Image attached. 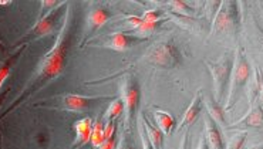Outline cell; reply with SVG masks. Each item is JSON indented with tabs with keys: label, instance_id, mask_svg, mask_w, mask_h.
Masks as SVG:
<instances>
[{
	"label": "cell",
	"instance_id": "5b68a950",
	"mask_svg": "<svg viewBox=\"0 0 263 149\" xmlns=\"http://www.w3.org/2000/svg\"><path fill=\"white\" fill-rule=\"evenodd\" d=\"M68 6V3H60L59 6L53 9L51 12H49L47 14H44L43 17H40V19H37L36 25L31 27L30 30L26 33L25 36L22 37L20 40V43H25V41H31V40H36V38L44 37V36H47L50 34L53 29H54L55 23H57V20L59 17L62 16L63 12H66V7Z\"/></svg>",
	"mask_w": 263,
	"mask_h": 149
},
{
	"label": "cell",
	"instance_id": "4dcf8cb0",
	"mask_svg": "<svg viewBox=\"0 0 263 149\" xmlns=\"http://www.w3.org/2000/svg\"><path fill=\"white\" fill-rule=\"evenodd\" d=\"M188 137H190V131H185L184 135L181 138V142L178 149H190V143H188Z\"/></svg>",
	"mask_w": 263,
	"mask_h": 149
},
{
	"label": "cell",
	"instance_id": "8fae6325",
	"mask_svg": "<svg viewBox=\"0 0 263 149\" xmlns=\"http://www.w3.org/2000/svg\"><path fill=\"white\" fill-rule=\"evenodd\" d=\"M74 132H76V138H74L73 148H80L84 146L86 143L90 142L92 131V119L90 117L81 118L74 122Z\"/></svg>",
	"mask_w": 263,
	"mask_h": 149
},
{
	"label": "cell",
	"instance_id": "ba28073f",
	"mask_svg": "<svg viewBox=\"0 0 263 149\" xmlns=\"http://www.w3.org/2000/svg\"><path fill=\"white\" fill-rule=\"evenodd\" d=\"M249 128L263 130V105L259 98L252 102L249 112L243 118H240L235 124L227 126L228 131H246Z\"/></svg>",
	"mask_w": 263,
	"mask_h": 149
},
{
	"label": "cell",
	"instance_id": "7402d4cb",
	"mask_svg": "<svg viewBox=\"0 0 263 149\" xmlns=\"http://www.w3.org/2000/svg\"><path fill=\"white\" fill-rule=\"evenodd\" d=\"M170 7L174 13H178L181 16H186V17H190V14L192 13V9L185 2H171Z\"/></svg>",
	"mask_w": 263,
	"mask_h": 149
},
{
	"label": "cell",
	"instance_id": "e575fe53",
	"mask_svg": "<svg viewBox=\"0 0 263 149\" xmlns=\"http://www.w3.org/2000/svg\"><path fill=\"white\" fill-rule=\"evenodd\" d=\"M249 149H263V142L259 143V145H255V146H252V148Z\"/></svg>",
	"mask_w": 263,
	"mask_h": 149
},
{
	"label": "cell",
	"instance_id": "8992f818",
	"mask_svg": "<svg viewBox=\"0 0 263 149\" xmlns=\"http://www.w3.org/2000/svg\"><path fill=\"white\" fill-rule=\"evenodd\" d=\"M178 51L171 41H158L148 50L145 60L161 69H170L178 62Z\"/></svg>",
	"mask_w": 263,
	"mask_h": 149
},
{
	"label": "cell",
	"instance_id": "4316f807",
	"mask_svg": "<svg viewBox=\"0 0 263 149\" xmlns=\"http://www.w3.org/2000/svg\"><path fill=\"white\" fill-rule=\"evenodd\" d=\"M255 77L257 78V84H259V99L263 105V71L260 70V67L255 69Z\"/></svg>",
	"mask_w": 263,
	"mask_h": 149
},
{
	"label": "cell",
	"instance_id": "8d00e7d4",
	"mask_svg": "<svg viewBox=\"0 0 263 149\" xmlns=\"http://www.w3.org/2000/svg\"><path fill=\"white\" fill-rule=\"evenodd\" d=\"M0 149H3L2 148V137H0Z\"/></svg>",
	"mask_w": 263,
	"mask_h": 149
},
{
	"label": "cell",
	"instance_id": "52a82bcc",
	"mask_svg": "<svg viewBox=\"0 0 263 149\" xmlns=\"http://www.w3.org/2000/svg\"><path fill=\"white\" fill-rule=\"evenodd\" d=\"M120 91H121V97L124 102V111H125V131H128L129 122L135 115V111L140 104V87L138 82L135 80L134 75H127L123 80V84L120 86Z\"/></svg>",
	"mask_w": 263,
	"mask_h": 149
},
{
	"label": "cell",
	"instance_id": "44dd1931",
	"mask_svg": "<svg viewBox=\"0 0 263 149\" xmlns=\"http://www.w3.org/2000/svg\"><path fill=\"white\" fill-rule=\"evenodd\" d=\"M246 138H248V132L246 131H238L235 135L229 138L225 149H242L246 142Z\"/></svg>",
	"mask_w": 263,
	"mask_h": 149
},
{
	"label": "cell",
	"instance_id": "d6986e66",
	"mask_svg": "<svg viewBox=\"0 0 263 149\" xmlns=\"http://www.w3.org/2000/svg\"><path fill=\"white\" fill-rule=\"evenodd\" d=\"M104 141V122H103V119H97L96 122H92V131L90 142H91V145L94 148L98 149Z\"/></svg>",
	"mask_w": 263,
	"mask_h": 149
},
{
	"label": "cell",
	"instance_id": "277c9868",
	"mask_svg": "<svg viewBox=\"0 0 263 149\" xmlns=\"http://www.w3.org/2000/svg\"><path fill=\"white\" fill-rule=\"evenodd\" d=\"M240 29V9L236 2H223L216 10L211 33H236Z\"/></svg>",
	"mask_w": 263,
	"mask_h": 149
},
{
	"label": "cell",
	"instance_id": "484cf974",
	"mask_svg": "<svg viewBox=\"0 0 263 149\" xmlns=\"http://www.w3.org/2000/svg\"><path fill=\"white\" fill-rule=\"evenodd\" d=\"M138 130H140V138L142 149H155L153 143H151V141L148 139L147 134H145V131H144V128H142V125L141 124H138Z\"/></svg>",
	"mask_w": 263,
	"mask_h": 149
},
{
	"label": "cell",
	"instance_id": "83f0119b",
	"mask_svg": "<svg viewBox=\"0 0 263 149\" xmlns=\"http://www.w3.org/2000/svg\"><path fill=\"white\" fill-rule=\"evenodd\" d=\"M114 134H116V124H114V121H105V124H104L105 139L114 138Z\"/></svg>",
	"mask_w": 263,
	"mask_h": 149
},
{
	"label": "cell",
	"instance_id": "e0dca14e",
	"mask_svg": "<svg viewBox=\"0 0 263 149\" xmlns=\"http://www.w3.org/2000/svg\"><path fill=\"white\" fill-rule=\"evenodd\" d=\"M105 47L114 50V51H125L129 47V40L121 31L112 33V34H110V37L107 38Z\"/></svg>",
	"mask_w": 263,
	"mask_h": 149
},
{
	"label": "cell",
	"instance_id": "74e56055",
	"mask_svg": "<svg viewBox=\"0 0 263 149\" xmlns=\"http://www.w3.org/2000/svg\"><path fill=\"white\" fill-rule=\"evenodd\" d=\"M260 31H262V34H263V30H260Z\"/></svg>",
	"mask_w": 263,
	"mask_h": 149
},
{
	"label": "cell",
	"instance_id": "3957f363",
	"mask_svg": "<svg viewBox=\"0 0 263 149\" xmlns=\"http://www.w3.org/2000/svg\"><path fill=\"white\" fill-rule=\"evenodd\" d=\"M233 61H235V53L232 51H227L219 61H205L209 73L212 75V81H214V98L219 104H222L223 95L228 93L229 86H231Z\"/></svg>",
	"mask_w": 263,
	"mask_h": 149
},
{
	"label": "cell",
	"instance_id": "9c48e42d",
	"mask_svg": "<svg viewBox=\"0 0 263 149\" xmlns=\"http://www.w3.org/2000/svg\"><path fill=\"white\" fill-rule=\"evenodd\" d=\"M205 137L209 143L211 149H225L227 148V142L223 139L222 131H220V125L215 121L211 115H205Z\"/></svg>",
	"mask_w": 263,
	"mask_h": 149
},
{
	"label": "cell",
	"instance_id": "4fadbf2b",
	"mask_svg": "<svg viewBox=\"0 0 263 149\" xmlns=\"http://www.w3.org/2000/svg\"><path fill=\"white\" fill-rule=\"evenodd\" d=\"M105 97H84L80 94H66L63 97V105L70 111H81L90 105L92 99H104Z\"/></svg>",
	"mask_w": 263,
	"mask_h": 149
},
{
	"label": "cell",
	"instance_id": "f1b7e54d",
	"mask_svg": "<svg viewBox=\"0 0 263 149\" xmlns=\"http://www.w3.org/2000/svg\"><path fill=\"white\" fill-rule=\"evenodd\" d=\"M116 149H134L133 148V143L129 141V137L127 135V131L121 135V139H120V142H118Z\"/></svg>",
	"mask_w": 263,
	"mask_h": 149
},
{
	"label": "cell",
	"instance_id": "d4e9b609",
	"mask_svg": "<svg viewBox=\"0 0 263 149\" xmlns=\"http://www.w3.org/2000/svg\"><path fill=\"white\" fill-rule=\"evenodd\" d=\"M161 12L159 10H145V12L142 13V16H141V19L144 20V22H148V23H158L159 20H161Z\"/></svg>",
	"mask_w": 263,
	"mask_h": 149
},
{
	"label": "cell",
	"instance_id": "836d02e7",
	"mask_svg": "<svg viewBox=\"0 0 263 149\" xmlns=\"http://www.w3.org/2000/svg\"><path fill=\"white\" fill-rule=\"evenodd\" d=\"M10 2L9 0H0V6H9Z\"/></svg>",
	"mask_w": 263,
	"mask_h": 149
},
{
	"label": "cell",
	"instance_id": "ffe728a7",
	"mask_svg": "<svg viewBox=\"0 0 263 149\" xmlns=\"http://www.w3.org/2000/svg\"><path fill=\"white\" fill-rule=\"evenodd\" d=\"M124 112V102L121 98L112 99L110 102L108 108L105 110L104 112V118L107 121H114L116 118H118L121 114Z\"/></svg>",
	"mask_w": 263,
	"mask_h": 149
},
{
	"label": "cell",
	"instance_id": "7a4b0ae2",
	"mask_svg": "<svg viewBox=\"0 0 263 149\" xmlns=\"http://www.w3.org/2000/svg\"><path fill=\"white\" fill-rule=\"evenodd\" d=\"M252 78V66L245 51L242 47H239L235 53V61H233L232 77H231V86L228 91L227 104H225V111H231L233 107L238 104L240 95L243 90L248 87L249 81Z\"/></svg>",
	"mask_w": 263,
	"mask_h": 149
},
{
	"label": "cell",
	"instance_id": "1f68e13d",
	"mask_svg": "<svg viewBox=\"0 0 263 149\" xmlns=\"http://www.w3.org/2000/svg\"><path fill=\"white\" fill-rule=\"evenodd\" d=\"M196 149H211L209 148V143H208V141H206L205 134H202L201 138H199V142H198V148Z\"/></svg>",
	"mask_w": 263,
	"mask_h": 149
},
{
	"label": "cell",
	"instance_id": "6da1fadb",
	"mask_svg": "<svg viewBox=\"0 0 263 149\" xmlns=\"http://www.w3.org/2000/svg\"><path fill=\"white\" fill-rule=\"evenodd\" d=\"M71 31H73V10H71V6L68 5L64 12V22L59 30L55 41L42 56L33 74L25 84V87L22 88L20 94L10 102L6 111L0 115V118H5L9 112L16 110L36 91H39L46 84H49L50 81L54 80L55 77L62 74L63 70L66 67L67 51L70 49V43H71Z\"/></svg>",
	"mask_w": 263,
	"mask_h": 149
},
{
	"label": "cell",
	"instance_id": "30bf717a",
	"mask_svg": "<svg viewBox=\"0 0 263 149\" xmlns=\"http://www.w3.org/2000/svg\"><path fill=\"white\" fill-rule=\"evenodd\" d=\"M202 105H203V101H202V90L196 91L195 97L191 101L190 107L185 110L184 115H182V119L181 122L178 124V131L182 130L185 126H191V125L195 122V119L199 117V114L202 111Z\"/></svg>",
	"mask_w": 263,
	"mask_h": 149
},
{
	"label": "cell",
	"instance_id": "9a60e30c",
	"mask_svg": "<svg viewBox=\"0 0 263 149\" xmlns=\"http://www.w3.org/2000/svg\"><path fill=\"white\" fill-rule=\"evenodd\" d=\"M108 19H110V13L107 12L105 9H101V7L92 9L87 16V25H88L90 33H94L98 29H101L108 22Z\"/></svg>",
	"mask_w": 263,
	"mask_h": 149
},
{
	"label": "cell",
	"instance_id": "5bb4252c",
	"mask_svg": "<svg viewBox=\"0 0 263 149\" xmlns=\"http://www.w3.org/2000/svg\"><path fill=\"white\" fill-rule=\"evenodd\" d=\"M154 119L157 122V126L164 135H170L171 131L175 126V118L171 115V112L161 110V108H154Z\"/></svg>",
	"mask_w": 263,
	"mask_h": 149
},
{
	"label": "cell",
	"instance_id": "ac0fdd59",
	"mask_svg": "<svg viewBox=\"0 0 263 149\" xmlns=\"http://www.w3.org/2000/svg\"><path fill=\"white\" fill-rule=\"evenodd\" d=\"M25 50V46H20V49L16 50L14 53H13L12 56L7 57V60L0 64V90L3 87V84H5V81L7 80V77L10 75V71H12L13 64L16 62L20 54H22V51Z\"/></svg>",
	"mask_w": 263,
	"mask_h": 149
},
{
	"label": "cell",
	"instance_id": "d6a6232c",
	"mask_svg": "<svg viewBox=\"0 0 263 149\" xmlns=\"http://www.w3.org/2000/svg\"><path fill=\"white\" fill-rule=\"evenodd\" d=\"M7 93H9V90H6V91H3V93H0V107H2V104H3V101H5V98H6Z\"/></svg>",
	"mask_w": 263,
	"mask_h": 149
},
{
	"label": "cell",
	"instance_id": "cb8c5ba5",
	"mask_svg": "<svg viewBox=\"0 0 263 149\" xmlns=\"http://www.w3.org/2000/svg\"><path fill=\"white\" fill-rule=\"evenodd\" d=\"M62 2H57V0H43L42 2V6H40V14H39V19L43 17L44 14H47L49 12H51L53 9L59 6Z\"/></svg>",
	"mask_w": 263,
	"mask_h": 149
},
{
	"label": "cell",
	"instance_id": "d590c367",
	"mask_svg": "<svg viewBox=\"0 0 263 149\" xmlns=\"http://www.w3.org/2000/svg\"><path fill=\"white\" fill-rule=\"evenodd\" d=\"M2 50H5V46H3V43L0 41V51H2Z\"/></svg>",
	"mask_w": 263,
	"mask_h": 149
},
{
	"label": "cell",
	"instance_id": "f546056e",
	"mask_svg": "<svg viewBox=\"0 0 263 149\" xmlns=\"http://www.w3.org/2000/svg\"><path fill=\"white\" fill-rule=\"evenodd\" d=\"M117 148V142L116 138H110V139H105L104 142L101 143V146L98 149H116Z\"/></svg>",
	"mask_w": 263,
	"mask_h": 149
},
{
	"label": "cell",
	"instance_id": "603a6c76",
	"mask_svg": "<svg viewBox=\"0 0 263 149\" xmlns=\"http://www.w3.org/2000/svg\"><path fill=\"white\" fill-rule=\"evenodd\" d=\"M158 23H148V22H141V25L135 29V33L138 34V36H148V34H151L154 30H155V27H157Z\"/></svg>",
	"mask_w": 263,
	"mask_h": 149
},
{
	"label": "cell",
	"instance_id": "7c38bea8",
	"mask_svg": "<svg viewBox=\"0 0 263 149\" xmlns=\"http://www.w3.org/2000/svg\"><path fill=\"white\" fill-rule=\"evenodd\" d=\"M138 124L142 125V128L147 134L148 139L151 141V143L154 145L155 149H162V145H164V134L159 131L158 126H154L149 119L147 118V115L142 112L140 117H138Z\"/></svg>",
	"mask_w": 263,
	"mask_h": 149
},
{
	"label": "cell",
	"instance_id": "2e32d148",
	"mask_svg": "<svg viewBox=\"0 0 263 149\" xmlns=\"http://www.w3.org/2000/svg\"><path fill=\"white\" fill-rule=\"evenodd\" d=\"M205 105L208 108V114L212 117V118L218 122L219 125H225L227 126V118H225V108L220 105L219 102L214 98V97H211L209 99H206V102H205Z\"/></svg>",
	"mask_w": 263,
	"mask_h": 149
}]
</instances>
